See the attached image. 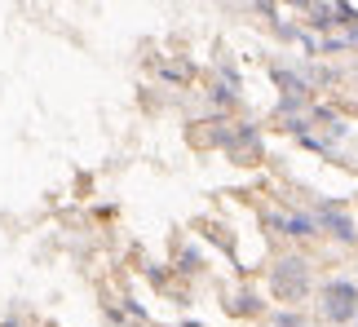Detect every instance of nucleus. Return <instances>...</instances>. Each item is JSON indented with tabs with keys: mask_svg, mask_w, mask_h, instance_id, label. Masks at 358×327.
<instances>
[{
	"mask_svg": "<svg viewBox=\"0 0 358 327\" xmlns=\"http://www.w3.org/2000/svg\"><path fill=\"white\" fill-rule=\"evenodd\" d=\"M306 288H310V266L301 261V256H283V261L270 270V292L279 296V301H301Z\"/></svg>",
	"mask_w": 358,
	"mask_h": 327,
	"instance_id": "nucleus-1",
	"label": "nucleus"
},
{
	"mask_svg": "<svg viewBox=\"0 0 358 327\" xmlns=\"http://www.w3.org/2000/svg\"><path fill=\"white\" fill-rule=\"evenodd\" d=\"M354 310H358V288L345 283V279H332L323 288V314H327V323H345V319H354Z\"/></svg>",
	"mask_w": 358,
	"mask_h": 327,
	"instance_id": "nucleus-2",
	"label": "nucleus"
},
{
	"mask_svg": "<svg viewBox=\"0 0 358 327\" xmlns=\"http://www.w3.org/2000/svg\"><path fill=\"white\" fill-rule=\"evenodd\" d=\"M314 221H323L327 230H332V235H341V239H354V221L341 208H323L319 217H314Z\"/></svg>",
	"mask_w": 358,
	"mask_h": 327,
	"instance_id": "nucleus-3",
	"label": "nucleus"
},
{
	"mask_svg": "<svg viewBox=\"0 0 358 327\" xmlns=\"http://www.w3.org/2000/svg\"><path fill=\"white\" fill-rule=\"evenodd\" d=\"M314 226H319V221H314V217L310 212H296V217H287V235H314Z\"/></svg>",
	"mask_w": 358,
	"mask_h": 327,
	"instance_id": "nucleus-4",
	"label": "nucleus"
},
{
	"mask_svg": "<svg viewBox=\"0 0 358 327\" xmlns=\"http://www.w3.org/2000/svg\"><path fill=\"white\" fill-rule=\"evenodd\" d=\"M270 327H314L306 314H296V310H283V314H274L270 319Z\"/></svg>",
	"mask_w": 358,
	"mask_h": 327,
	"instance_id": "nucleus-5",
	"label": "nucleus"
},
{
	"mask_svg": "<svg viewBox=\"0 0 358 327\" xmlns=\"http://www.w3.org/2000/svg\"><path fill=\"white\" fill-rule=\"evenodd\" d=\"M235 310H239V314H252L257 301H252V296H235V301H230V314H235Z\"/></svg>",
	"mask_w": 358,
	"mask_h": 327,
	"instance_id": "nucleus-6",
	"label": "nucleus"
},
{
	"mask_svg": "<svg viewBox=\"0 0 358 327\" xmlns=\"http://www.w3.org/2000/svg\"><path fill=\"white\" fill-rule=\"evenodd\" d=\"M350 40H354V45H358V27H354V36H350Z\"/></svg>",
	"mask_w": 358,
	"mask_h": 327,
	"instance_id": "nucleus-7",
	"label": "nucleus"
}]
</instances>
